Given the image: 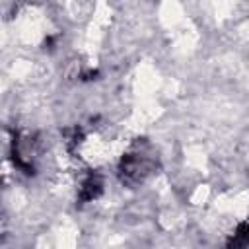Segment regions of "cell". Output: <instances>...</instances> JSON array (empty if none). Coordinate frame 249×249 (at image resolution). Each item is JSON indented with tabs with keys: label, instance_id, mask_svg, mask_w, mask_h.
Here are the masks:
<instances>
[{
	"label": "cell",
	"instance_id": "6da1fadb",
	"mask_svg": "<svg viewBox=\"0 0 249 249\" xmlns=\"http://www.w3.org/2000/svg\"><path fill=\"white\" fill-rule=\"evenodd\" d=\"M156 165V158H154V150L150 148V144L146 142H134L121 158L119 163V171L123 181L126 183H142L154 169Z\"/></svg>",
	"mask_w": 249,
	"mask_h": 249
},
{
	"label": "cell",
	"instance_id": "7a4b0ae2",
	"mask_svg": "<svg viewBox=\"0 0 249 249\" xmlns=\"http://www.w3.org/2000/svg\"><path fill=\"white\" fill-rule=\"evenodd\" d=\"M233 245L235 247H247L249 245V224H241L237 231L233 233Z\"/></svg>",
	"mask_w": 249,
	"mask_h": 249
}]
</instances>
